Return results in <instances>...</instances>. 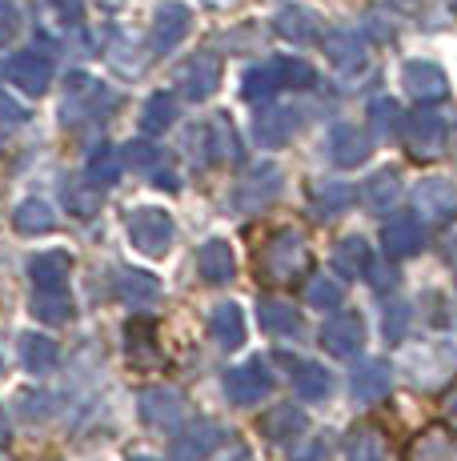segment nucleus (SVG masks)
Instances as JSON below:
<instances>
[{
	"label": "nucleus",
	"mask_w": 457,
	"mask_h": 461,
	"mask_svg": "<svg viewBox=\"0 0 457 461\" xmlns=\"http://www.w3.org/2000/svg\"><path fill=\"white\" fill-rule=\"evenodd\" d=\"M85 176H89L93 185H101V189H104V185H112V181L121 176V161H117V153H112V149H96L93 161H89V173H85Z\"/></svg>",
	"instance_id": "39"
},
{
	"label": "nucleus",
	"mask_w": 457,
	"mask_h": 461,
	"mask_svg": "<svg viewBox=\"0 0 457 461\" xmlns=\"http://www.w3.org/2000/svg\"><path fill=\"white\" fill-rule=\"evenodd\" d=\"M49 5H52V13H57L60 21H68V24L81 21V13H85V0H49Z\"/></svg>",
	"instance_id": "46"
},
{
	"label": "nucleus",
	"mask_w": 457,
	"mask_h": 461,
	"mask_svg": "<svg viewBox=\"0 0 457 461\" xmlns=\"http://www.w3.org/2000/svg\"><path fill=\"white\" fill-rule=\"evenodd\" d=\"M173 117H177V101H173V93H153L145 104V113H140V129L148 132V137H157V132H165L173 125Z\"/></svg>",
	"instance_id": "26"
},
{
	"label": "nucleus",
	"mask_w": 457,
	"mask_h": 461,
	"mask_svg": "<svg viewBox=\"0 0 457 461\" xmlns=\"http://www.w3.org/2000/svg\"><path fill=\"white\" fill-rule=\"evenodd\" d=\"M413 209H417L421 221L445 225V221H453V212H457V189L450 181H442V176H429V181H421L417 189H413Z\"/></svg>",
	"instance_id": "5"
},
{
	"label": "nucleus",
	"mask_w": 457,
	"mask_h": 461,
	"mask_svg": "<svg viewBox=\"0 0 457 461\" xmlns=\"http://www.w3.org/2000/svg\"><path fill=\"white\" fill-rule=\"evenodd\" d=\"M309 201L318 205L321 217H337L354 205V185L349 181H318L309 185Z\"/></svg>",
	"instance_id": "20"
},
{
	"label": "nucleus",
	"mask_w": 457,
	"mask_h": 461,
	"mask_svg": "<svg viewBox=\"0 0 457 461\" xmlns=\"http://www.w3.org/2000/svg\"><path fill=\"white\" fill-rule=\"evenodd\" d=\"M325 57L333 60L341 77H357L369 65V44L357 29H337L325 37Z\"/></svg>",
	"instance_id": "4"
},
{
	"label": "nucleus",
	"mask_w": 457,
	"mask_h": 461,
	"mask_svg": "<svg viewBox=\"0 0 457 461\" xmlns=\"http://www.w3.org/2000/svg\"><path fill=\"white\" fill-rule=\"evenodd\" d=\"M8 81L13 85H21L24 93H45L49 81H52V60L45 57V52H37V49H24V52H16L13 60H8Z\"/></svg>",
	"instance_id": "11"
},
{
	"label": "nucleus",
	"mask_w": 457,
	"mask_h": 461,
	"mask_svg": "<svg viewBox=\"0 0 457 461\" xmlns=\"http://www.w3.org/2000/svg\"><path fill=\"white\" fill-rule=\"evenodd\" d=\"M24 117H29V113H24L21 104H16V101H13V96H8V93H0V129L24 125Z\"/></svg>",
	"instance_id": "43"
},
{
	"label": "nucleus",
	"mask_w": 457,
	"mask_h": 461,
	"mask_svg": "<svg viewBox=\"0 0 457 461\" xmlns=\"http://www.w3.org/2000/svg\"><path fill=\"white\" fill-rule=\"evenodd\" d=\"M305 297H309L313 309H337L345 294H341V285L333 277H313L309 285H305Z\"/></svg>",
	"instance_id": "40"
},
{
	"label": "nucleus",
	"mask_w": 457,
	"mask_h": 461,
	"mask_svg": "<svg viewBox=\"0 0 457 461\" xmlns=\"http://www.w3.org/2000/svg\"><path fill=\"white\" fill-rule=\"evenodd\" d=\"M369 149H373V137H365V129L357 125H333L329 129V161L341 168H357L369 161Z\"/></svg>",
	"instance_id": "8"
},
{
	"label": "nucleus",
	"mask_w": 457,
	"mask_h": 461,
	"mask_svg": "<svg viewBox=\"0 0 457 461\" xmlns=\"http://www.w3.org/2000/svg\"><path fill=\"white\" fill-rule=\"evenodd\" d=\"M32 305H37L32 313L45 317V321H52V325L68 321V297H65V289H45V294H37Z\"/></svg>",
	"instance_id": "38"
},
{
	"label": "nucleus",
	"mask_w": 457,
	"mask_h": 461,
	"mask_svg": "<svg viewBox=\"0 0 457 461\" xmlns=\"http://www.w3.org/2000/svg\"><path fill=\"white\" fill-rule=\"evenodd\" d=\"M365 273H369V285L381 289V294H385V289L398 285V269H393V265H377V257H369Z\"/></svg>",
	"instance_id": "42"
},
{
	"label": "nucleus",
	"mask_w": 457,
	"mask_h": 461,
	"mask_svg": "<svg viewBox=\"0 0 457 461\" xmlns=\"http://www.w3.org/2000/svg\"><path fill=\"white\" fill-rule=\"evenodd\" d=\"M209 330H213V341L221 345V349H237V345L245 341V317H241V309H237L233 301L217 305L213 317H209Z\"/></svg>",
	"instance_id": "19"
},
{
	"label": "nucleus",
	"mask_w": 457,
	"mask_h": 461,
	"mask_svg": "<svg viewBox=\"0 0 457 461\" xmlns=\"http://www.w3.org/2000/svg\"><path fill=\"white\" fill-rule=\"evenodd\" d=\"M321 341H325V349H329L333 357H357V353H362V345H365V321H362V313H354V309L337 313L321 330Z\"/></svg>",
	"instance_id": "6"
},
{
	"label": "nucleus",
	"mask_w": 457,
	"mask_h": 461,
	"mask_svg": "<svg viewBox=\"0 0 457 461\" xmlns=\"http://www.w3.org/2000/svg\"><path fill=\"white\" fill-rule=\"evenodd\" d=\"M273 73H277V85H285V88H309L313 81H318V73H313L305 60H297V57H277Z\"/></svg>",
	"instance_id": "35"
},
{
	"label": "nucleus",
	"mask_w": 457,
	"mask_h": 461,
	"mask_svg": "<svg viewBox=\"0 0 457 461\" xmlns=\"http://www.w3.org/2000/svg\"><path fill=\"white\" fill-rule=\"evenodd\" d=\"M217 441H221V429H217L213 421H197V425H189V433H181L177 457H201V454H209Z\"/></svg>",
	"instance_id": "28"
},
{
	"label": "nucleus",
	"mask_w": 457,
	"mask_h": 461,
	"mask_svg": "<svg viewBox=\"0 0 457 461\" xmlns=\"http://www.w3.org/2000/svg\"><path fill=\"white\" fill-rule=\"evenodd\" d=\"M129 161H133L137 168H153L157 161H161V153H157L153 145H140L137 140V145H129Z\"/></svg>",
	"instance_id": "45"
},
{
	"label": "nucleus",
	"mask_w": 457,
	"mask_h": 461,
	"mask_svg": "<svg viewBox=\"0 0 457 461\" xmlns=\"http://www.w3.org/2000/svg\"><path fill=\"white\" fill-rule=\"evenodd\" d=\"M217 85H221V60H217L213 52H197L181 73V93L189 96V101H205Z\"/></svg>",
	"instance_id": "12"
},
{
	"label": "nucleus",
	"mask_w": 457,
	"mask_h": 461,
	"mask_svg": "<svg viewBox=\"0 0 457 461\" xmlns=\"http://www.w3.org/2000/svg\"><path fill=\"white\" fill-rule=\"evenodd\" d=\"M129 237H133V245L140 253L161 257L165 249H169V241H173L169 212H161V209H133V212H129Z\"/></svg>",
	"instance_id": "2"
},
{
	"label": "nucleus",
	"mask_w": 457,
	"mask_h": 461,
	"mask_svg": "<svg viewBox=\"0 0 457 461\" xmlns=\"http://www.w3.org/2000/svg\"><path fill=\"white\" fill-rule=\"evenodd\" d=\"M401 85H406V93L413 101H442L445 93H450V81H445L442 65H434V60H409L406 68H401Z\"/></svg>",
	"instance_id": "9"
},
{
	"label": "nucleus",
	"mask_w": 457,
	"mask_h": 461,
	"mask_svg": "<svg viewBox=\"0 0 457 461\" xmlns=\"http://www.w3.org/2000/svg\"><path fill=\"white\" fill-rule=\"evenodd\" d=\"M305 241H301V233H281L273 237V245H269V273L273 277H293L297 269L305 265Z\"/></svg>",
	"instance_id": "17"
},
{
	"label": "nucleus",
	"mask_w": 457,
	"mask_h": 461,
	"mask_svg": "<svg viewBox=\"0 0 457 461\" xmlns=\"http://www.w3.org/2000/svg\"><path fill=\"white\" fill-rule=\"evenodd\" d=\"M16 29H21V16H16V8L8 5V0H0V44L13 41Z\"/></svg>",
	"instance_id": "44"
},
{
	"label": "nucleus",
	"mask_w": 457,
	"mask_h": 461,
	"mask_svg": "<svg viewBox=\"0 0 457 461\" xmlns=\"http://www.w3.org/2000/svg\"><path fill=\"white\" fill-rule=\"evenodd\" d=\"M4 438H8V421H4V413H0V446H4Z\"/></svg>",
	"instance_id": "48"
},
{
	"label": "nucleus",
	"mask_w": 457,
	"mask_h": 461,
	"mask_svg": "<svg viewBox=\"0 0 457 461\" xmlns=\"http://www.w3.org/2000/svg\"><path fill=\"white\" fill-rule=\"evenodd\" d=\"M13 221L21 233H49V229L57 225V217H52V209L45 201H24V205L13 212Z\"/></svg>",
	"instance_id": "34"
},
{
	"label": "nucleus",
	"mask_w": 457,
	"mask_h": 461,
	"mask_svg": "<svg viewBox=\"0 0 457 461\" xmlns=\"http://www.w3.org/2000/svg\"><path fill=\"white\" fill-rule=\"evenodd\" d=\"M193 29V13L177 0H169V5L157 8L153 16V32H148V41H153V52H173L177 44L189 37Z\"/></svg>",
	"instance_id": "7"
},
{
	"label": "nucleus",
	"mask_w": 457,
	"mask_h": 461,
	"mask_svg": "<svg viewBox=\"0 0 457 461\" xmlns=\"http://www.w3.org/2000/svg\"><path fill=\"white\" fill-rule=\"evenodd\" d=\"M140 413L153 425H173L181 418V397L173 389H145L140 393Z\"/></svg>",
	"instance_id": "22"
},
{
	"label": "nucleus",
	"mask_w": 457,
	"mask_h": 461,
	"mask_svg": "<svg viewBox=\"0 0 457 461\" xmlns=\"http://www.w3.org/2000/svg\"><path fill=\"white\" fill-rule=\"evenodd\" d=\"M277 32L285 41H293V44H313V41H321V16L313 13V8H305V5H285L277 13Z\"/></svg>",
	"instance_id": "14"
},
{
	"label": "nucleus",
	"mask_w": 457,
	"mask_h": 461,
	"mask_svg": "<svg viewBox=\"0 0 457 461\" xmlns=\"http://www.w3.org/2000/svg\"><path fill=\"white\" fill-rule=\"evenodd\" d=\"M390 385H393V374H390V366L385 361H362V366L349 374V393L357 397V402H381L385 393H390Z\"/></svg>",
	"instance_id": "15"
},
{
	"label": "nucleus",
	"mask_w": 457,
	"mask_h": 461,
	"mask_svg": "<svg viewBox=\"0 0 457 461\" xmlns=\"http://www.w3.org/2000/svg\"><path fill=\"white\" fill-rule=\"evenodd\" d=\"M297 129H301V113L297 109H269L253 121V137H257V145H265V149L285 145Z\"/></svg>",
	"instance_id": "16"
},
{
	"label": "nucleus",
	"mask_w": 457,
	"mask_h": 461,
	"mask_svg": "<svg viewBox=\"0 0 457 461\" xmlns=\"http://www.w3.org/2000/svg\"><path fill=\"white\" fill-rule=\"evenodd\" d=\"M445 418L457 421V385L450 389V393H445Z\"/></svg>",
	"instance_id": "47"
},
{
	"label": "nucleus",
	"mask_w": 457,
	"mask_h": 461,
	"mask_svg": "<svg viewBox=\"0 0 457 461\" xmlns=\"http://www.w3.org/2000/svg\"><path fill=\"white\" fill-rule=\"evenodd\" d=\"M398 197H401V181H398L393 168H381L377 176H369V185H365V205L369 209L385 212V209L398 205Z\"/></svg>",
	"instance_id": "24"
},
{
	"label": "nucleus",
	"mask_w": 457,
	"mask_h": 461,
	"mask_svg": "<svg viewBox=\"0 0 457 461\" xmlns=\"http://www.w3.org/2000/svg\"><path fill=\"white\" fill-rule=\"evenodd\" d=\"M32 277H37L40 289H65L68 277V253H45L32 261Z\"/></svg>",
	"instance_id": "31"
},
{
	"label": "nucleus",
	"mask_w": 457,
	"mask_h": 461,
	"mask_svg": "<svg viewBox=\"0 0 457 461\" xmlns=\"http://www.w3.org/2000/svg\"><path fill=\"white\" fill-rule=\"evenodd\" d=\"M413 461H457V449L442 433H426V438L413 446Z\"/></svg>",
	"instance_id": "37"
},
{
	"label": "nucleus",
	"mask_w": 457,
	"mask_h": 461,
	"mask_svg": "<svg viewBox=\"0 0 457 461\" xmlns=\"http://www.w3.org/2000/svg\"><path fill=\"white\" fill-rule=\"evenodd\" d=\"M289 366H293V385H297V393H301L305 402H321V397H329L333 377H329V369L325 366H318V361H289Z\"/></svg>",
	"instance_id": "18"
},
{
	"label": "nucleus",
	"mask_w": 457,
	"mask_h": 461,
	"mask_svg": "<svg viewBox=\"0 0 457 461\" xmlns=\"http://www.w3.org/2000/svg\"><path fill=\"white\" fill-rule=\"evenodd\" d=\"M401 137H406L409 157H417V161H434V157L442 153L445 137H450V121H445L442 109H417L401 121Z\"/></svg>",
	"instance_id": "1"
},
{
	"label": "nucleus",
	"mask_w": 457,
	"mask_h": 461,
	"mask_svg": "<svg viewBox=\"0 0 457 461\" xmlns=\"http://www.w3.org/2000/svg\"><path fill=\"white\" fill-rule=\"evenodd\" d=\"M301 429H305V413L297 410V405H277V410L265 418V433L269 438H277V441L297 438Z\"/></svg>",
	"instance_id": "32"
},
{
	"label": "nucleus",
	"mask_w": 457,
	"mask_h": 461,
	"mask_svg": "<svg viewBox=\"0 0 457 461\" xmlns=\"http://www.w3.org/2000/svg\"><path fill=\"white\" fill-rule=\"evenodd\" d=\"M406 325H409V305L385 309V337H390V341H401V337H406Z\"/></svg>",
	"instance_id": "41"
},
{
	"label": "nucleus",
	"mask_w": 457,
	"mask_h": 461,
	"mask_svg": "<svg viewBox=\"0 0 457 461\" xmlns=\"http://www.w3.org/2000/svg\"><path fill=\"white\" fill-rule=\"evenodd\" d=\"M269 389H273V374H269V366L261 357H249L245 366L228 369L225 377V393L237 405H257L261 397H269Z\"/></svg>",
	"instance_id": "3"
},
{
	"label": "nucleus",
	"mask_w": 457,
	"mask_h": 461,
	"mask_svg": "<svg viewBox=\"0 0 457 461\" xmlns=\"http://www.w3.org/2000/svg\"><path fill=\"white\" fill-rule=\"evenodd\" d=\"M369 257H373V249H369L362 237H345V241L337 245V253H333V265H337V273H345V277H357V273H365Z\"/></svg>",
	"instance_id": "29"
},
{
	"label": "nucleus",
	"mask_w": 457,
	"mask_h": 461,
	"mask_svg": "<svg viewBox=\"0 0 457 461\" xmlns=\"http://www.w3.org/2000/svg\"><path fill=\"white\" fill-rule=\"evenodd\" d=\"M197 269L205 281H213V285H225V281H233V249H228L225 241H209L205 249L197 257Z\"/></svg>",
	"instance_id": "21"
},
{
	"label": "nucleus",
	"mask_w": 457,
	"mask_h": 461,
	"mask_svg": "<svg viewBox=\"0 0 457 461\" xmlns=\"http://www.w3.org/2000/svg\"><path fill=\"white\" fill-rule=\"evenodd\" d=\"M398 5H413V0H398Z\"/></svg>",
	"instance_id": "49"
},
{
	"label": "nucleus",
	"mask_w": 457,
	"mask_h": 461,
	"mask_svg": "<svg viewBox=\"0 0 457 461\" xmlns=\"http://www.w3.org/2000/svg\"><path fill=\"white\" fill-rule=\"evenodd\" d=\"M121 294H125L133 305H148V301L161 297V285H157L153 273H137V269H125L121 273Z\"/></svg>",
	"instance_id": "33"
},
{
	"label": "nucleus",
	"mask_w": 457,
	"mask_h": 461,
	"mask_svg": "<svg viewBox=\"0 0 457 461\" xmlns=\"http://www.w3.org/2000/svg\"><path fill=\"white\" fill-rule=\"evenodd\" d=\"M133 461H148V457H133Z\"/></svg>",
	"instance_id": "50"
},
{
	"label": "nucleus",
	"mask_w": 457,
	"mask_h": 461,
	"mask_svg": "<svg viewBox=\"0 0 457 461\" xmlns=\"http://www.w3.org/2000/svg\"><path fill=\"white\" fill-rule=\"evenodd\" d=\"M21 366L29 369V374H49L52 366H57V341H49V337H21Z\"/></svg>",
	"instance_id": "25"
},
{
	"label": "nucleus",
	"mask_w": 457,
	"mask_h": 461,
	"mask_svg": "<svg viewBox=\"0 0 457 461\" xmlns=\"http://www.w3.org/2000/svg\"><path fill=\"white\" fill-rule=\"evenodd\" d=\"M277 193H281V168L261 165V168H253L249 181H245L241 189L233 193V205L241 209V212H257V209H265L269 201L277 197Z\"/></svg>",
	"instance_id": "10"
},
{
	"label": "nucleus",
	"mask_w": 457,
	"mask_h": 461,
	"mask_svg": "<svg viewBox=\"0 0 457 461\" xmlns=\"http://www.w3.org/2000/svg\"><path fill=\"white\" fill-rule=\"evenodd\" d=\"M277 88L281 85H277L273 65H265V68H249V73H245L241 93H245V101H265V96H273Z\"/></svg>",
	"instance_id": "36"
},
{
	"label": "nucleus",
	"mask_w": 457,
	"mask_h": 461,
	"mask_svg": "<svg viewBox=\"0 0 457 461\" xmlns=\"http://www.w3.org/2000/svg\"><path fill=\"white\" fill-rule=\"evenodd\" d=\"M261 325H265V333L273 337H297L301 333V317H297V309H289L285 301H261Z\"/></svg>",
	"instance_id": "23"
},
{
	"label": "nucleus",
	"mask_w": 457,
	"mask_h": 461,
	"mask_svg": "<svg viewBox=\"0 0 457 461\" xmlns=\"http://www.w3.org/2000/svg\"><path fill=\"white\" fill-rule=\"evenodd\" d=\"M349 461H390V446H385V438L377 429H362L349 438Z\"/></svg>",
	"instance_id": "30"
},
{
	"label": "nucleus",
	"mask_w": 457,
	"mask_h": 461,
	"mask_svg": "<svg viewBox=\"0 0 457 461\" xmlns=\"http://www.w3.org/2000/svg\"><path fill=\"white\" fill-rule=\"evenodd\" d=\"M401 109H398V101L393 96H377L373 104H369V129H373V137L377 140H390L393 132L401 129Z\"/></svg>",
	"instance_id": "27"
},
{
	"label": "nucleus",
	"mask_w": 457,
	"mask_h": 461,
	"mask_svg": "<svg viewBox=\"0 0 457 461\" xmlns=\"http://www.w3.org/2000/svg\"><path fill=\"white\" fill-rule=\"evenodd\" d=\"M381 245L390 257H417L421 245H426V229H421V217H393L385 221L381 229Z\"/></svg>",
	"instance_id": "13"
}]
</instances>
